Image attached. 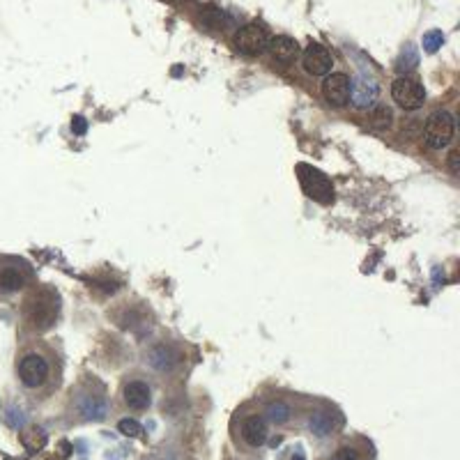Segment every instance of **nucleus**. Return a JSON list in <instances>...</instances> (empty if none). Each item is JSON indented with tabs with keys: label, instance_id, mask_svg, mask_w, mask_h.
I'll return each mask as SVG.
<instances>
[{
	"label": "nucleus",
	"instance_id": "f257e3e1",
	"mask_svg": "<svg viewBox=\"0 0 460 460\" xmlns=\"http://www.w3.org/2000/svg\"><path fill=\"white\" fill-rule=\"evenodd\" d=\"M21 385L30 392H42V389H51L58 385V378H53V355L44 350H30L21 355L17 366Z\"/></svg>",
	"mask_w": 460,
	"mask_h": 460
},
{
	"label": "nucleus",
	"instance_id": "f03ea898",
	"mask_svg": "<svg viewBox=\"0 0 460 460\" xmlns=\"http://www.w3.org/2000/svg\"><path fill=\"white\" fill-rule=\"evenodd\" d=\"M454 134H456V118L449 111H435L426 122L423 138H426V145L430 150H442V147H447L454 140Z\"/></svg>",
	"mask_w": 460,
	"mask_h": 460
},
{
	"label": "nucleus",
	"instance_id": "7ed1b4c3",
	"mask_svg": "<svg viewBox=\"0 0 460 460\" xmlns=\"http://www.w3.org/2000/svg\"><path fill=\"white\" fill-rule=\"evenodd\" d=\"M392 97L405 111H416L426 104V90L419 81L410 79V76H398L392 83Z\"/></svg>",
	"mask_w": 460,
	"mask_h": 460
},
{
	"label": "nucleus",
	"instance_id": "20e7f679",
	"mask_svg": "<svg viewBox=\"0 0 460 460\" xmlns=\"http://www.w3.org/2000/svg\"><path fill=\"white\" fill-rule=\"evenodd\" d=\"M26 318H28V322L37 329L51 327V324L55 322V318H58V302H55L51 295L48 297L35 295L26 302Z\"/></svg>",
	"mask_w": 460,
	"mask_h": 460
},
{
	"label": "nucleus",
	"instance_id": "39448f33",
	"mask_svg": "<svg viewBox=\"0 0 460 460\" xmlns=\"http://www.w3.org/2000/svg\"><path fill=\"white\" fill-rule=\"evenodd\" d=\"M300 180L309 198H313V201L322 205H329L334 201V187H331V182L327 180V175H322L320 171H315V168L300 166Z\"/></svg>",
	"mask_w": 460,
	"mask_h": 460
},
{
	"label": "nucleus",
	"instance_id": "423d86ee",
	"mask_svg": "<svg viewBox=\"0 0 460 460\" xmlns=\"http://www.w3.org/2000/svg\"><path fill=\"white\" fill-rule=\"evenodd\" d=\"M270 44V35L263 26L258 24H249L244 26L242 30L235 35V46L239 53L244 55H260Z\"/></svg>",
	"mask_w": 460,
	"mask_h": 460
},
{
	"label": "nucleus",
	"instance_id": "0eeeda50",
	"mask_svg": "<svg viewBox=\"0 0 460 460\" xmlns=\"http://www.w3.org/2000/svg\"><path fill=\"white\" fill-rule=\"evenodd\" d=\"M302 65L311 76H327L331 72V67H334V58H331V53L322 44L311 42L302 55Z\"/></svg>",
	"mask_w": 460,
	"mask_h": 460
},
{
	"label": "nucleus",
	"instance_id": "6e6552de",
	"mask_svg": "<svg viewBox=\"0 0 460 460\" xmlns=\"http://www.w3.org/2000/svg\"><path fill=\"white\" fill-rule=\"evenodd\" d=\"M378 83H375L373 76L368 74H359L355 79H350V99L357 109H368V106L375 104L378 99Z\"/></svg>",
	"mask_w": 460,
	"mask_h": 460
},
{
	"label": "nucleus",
	"instance_id": "1a4fd4ad",
	"mask_svg": "<svg viewBox=\"0 0 460 460\" xmlns=\"http://www.w3.org/2000/svg\"><path fill=\"white\" fill-rule=\"evenodd\" d=\"M239 435L246 447L251 449H260L267 442V435H270V428H267L265 416L260 414H251L242 421V428H239Z\"/></svg>",
	"mask_w": 460,
	"mask_h": 460
},
{
	"label": "nucleus",
	"instance_id": "9d476101",
	"mask_svg": "<svg viewBox=\"0 0 460 460\" xmlns=\"http://www.w3.org/2000/svg\"><path fill=\"white\" fill-rule=\"evenodd\" d=\"M322 97L331 106H345L350 102V79L345 74H327L322 83Z\"/></svg>",
	"mask_w": 460,
	"mask_h": 460
},
{
	"label": "nucleus",
	"instance_id": "9b49d317",
	"mask_svg": "<svg viewBox=\"0 0 460 460\" xmlns=\"http://www.w3.org/2000/svg\"><path fill=\"white\" fill-rule=\"evenodd\" d=\"M122 398H125V405L129 407V410L143 412V410L150 407L152 392H150V387H147V382L131 380V382H127L125 389H122Z\"/></svg>",
	"mask_w": 460,
	"mask_h": 460
},
{
	"label": "nucleus",
	"instance_id": "f8f14e48",
	"mask_svg": "<svg viewBox=\"0 0 460 460\" xmlns=\"http://www.w3.org/2000/svg\"><path fill=\"white\" fill-rule=\"evenodd\" d=\"M267 48L272 51V58H274V60L286 62V65H288V62H295L297 55H300V44H297V39L286 37V35L270 39Z\"/></svg>",
	"mask_w": 460,
	"mask_h": 460
},
{
	"label": "nucleus",
	"instance_id": "ddd939ff",
	"mask_svg": "<svg viewBox=\"0 0 460 460\" xmlns=\"http://www.w3.org/2000/svg\"><path fill=\"white\" fill-rule=\"evenodd\" d=\"M26 286V274L21 267H0V293L12 295Z\"/></svg>",
	"mask_w": 460,
	"mask_h": 460
},
{
	"label": "nucleus",
	"instance_id": "4468645a",
	"mask_svg": "<svg viewBox=\"0 0 460 460\" xmlns=\"http://www.w3.org/2000/svg\"><path fill=\"white\" fill-rule=\"evenodd\" d=\"M147 362H150L152 368L164 373V371H171V368L178 364V355H175L171 348H166V345H157V348L147 355Z\"/></svg>",
	"mask_w": 460,
	"mask_h": 460
},
{
	"label": "nucleus",
	"instance_id": "2eb2a0df",
	"mask_svg": "<svg viewBox=\"0 0 460 460\" xmlns=\"http://www.w3.org/2000/svg\"><path fill=\"white\" fill-rule=\"evenodd\" d=\"M81 414H86V419H104L106 401L102 396H86L81 401Z\"/></svg>",
	"mask_w": 460,
	"mask_h": 460
},
{
	"label": "nucleus",
	"instance_id": "dca6fc26",
	"mask_svg": "<svg viewBox=\"0 0 460 460\" xmlns=\"http://www.w3.org/2000/svg\"><path fill=\"white\" fill-rule=\"evenodd\" d=\"M331 428H334V421H331V414L329 412H315L311 416V430H313L315 435H329Z\"/></svg>",
	"mask_w": 460,
	"mask_h": 460
},
{
	"label": "nucleus",
	"instance_id": "f3484780",
	"mask_svg": "<svg viewBox=\"0 0 460 460\" xmlns=\"http://www.w3.org/2000/svg\"><path fill=\"white\" fill-rule=\"evenodd\" d=\"M419 65V51L412 46V44H407L405 48H403V53H401V58H398V72H412V69Z\"/></svg>",
	"mask_w": 460,
	"mask_h": 460
},
{
	"label": "nucleus",
	"instance_id": "a211bd4d",
	"mask_svg": "<svg viewBox=\"0 0 460 460\" xmlns=\"http://www.w3.org/2000/svg\"><path fill=\"white\" fill-rule=\"evenodd\" d=\"M392 120H394V113L389 106H378V109L371 113L373 129H389V127H392Z\"/></svg>",
	"mask_w": 460,
	"mask_h": 460
},
{
	"label": "nucleus",
	"instance_id": "6ab92c4d",
	"mask_svg": "<svg viewBox=\"0 0 460 460\" xmlns=\"http://www.w3.org/2000/svg\"><path fill=\"white\" fill-rule=\"evenodd\" d=\"M421 44H423V51H426V53H435L437 48H440V46L444 44V35H442V30H428L426 35H423Z\"/></svg>",
	"mask_w": 460,
	"mask_h": 460
},
{
	"label": "nucleus",
	"instance_id": "aec40b11",
	"mask_svg": "<svg viewBox=\"0 0 460 460\" xmlns=\"http://www.w3.org/2000/svg\"><path fill=\"white\" fill-rule=\"evenodd\" d=\"M267 414H270V421L276 423V426H281V423H286L290 419V407L286 405V403H274V405H270V410H267Z\"/></svg>",
	"mask_w": 460,
	"mask_h": 460
},
{
	"label": "nucleus",
	"instance_id": "412c9836",
	"mask_svg": "<svg viewBox=\"0 0 460 460\" xmlns=\"http://www.w3.org/2000/svg\"><path fill=\"white\" fill-rule=\"evenodd\" d=\"M118 430L125 437H140V433H143V426H140L136 419H122V421L118 423Z\"/></svg>",
	"mask_w": 460,
	"mask_h": 460
},
{
	"label": "nucleus",
	"instance_id": "4be33fe9",
	"mask_svg": "<svg viewBox=\"0 0 460 460\" xmlns=\"http://www.w3.org/2000/svg\"><path fill=\"white\" fill-rule=\"evenodd\" d=\"M331 460H362V456H359V451L355 447H350V444H343V447L336 449V454L331 456Z\"/></svg>",
	"mask_w": 460,
	"mask_h": 460
},
{
	"label": "nucleus",
	"instance_id": "5701e85b",
	"mask_svg": "<svg viewBox=\"0 0 460 460\" xmlns=\"http://www.w3.org/2000/svg\"><path fill=\"white\" fill-rule=\"evenodd\" d=\"M72 131L76 134V136H83V134L88 131V120L83 116H74L72 118Z\"/></svg>",
	"mask_w": 460,
	"mask_h": 460
},
{
	"label": "nucleus",
	"instance_id": "b1692460",
	"mask_svg": "<svg viewBox=\"0 0 460 460\" xmlns=\"http://www.w3.org/2000/svg\"><path fill=\"white\" fill-rule=\"evenodd\" d=\"M458 159H460V152L458 150H454L449 154V171L454 173V175H458Z\"/></svg>",
	"mask_w": 460,
	"mask_h": 460
},
{
	"label": "nucleus",
	"instance_id": "393cba45",
	"mask_svg": "<svg viewBox=\"0 0 460 460\" xmlns=\"http://www.w3.org/2000/svg\"><path fill=\"white\" fill-rule=\"evenodd\" d=\"M60 449H62V451H60V456H62V458H67L69 454H72V444H69V442H62V444H60Z\"/></svg>",
	"mask_w": 460,
	"mask_h": 460
},
{
	"label": "nucleus",
	"instance_id": "a878e982",
	"mask_svg": "<svg viewBox=\"0 0 460 460\" xmlns=\"http://www.w3.org/2000/svg\"><path fill=\"white\" fill-rule=\"evenodd\" d=\"M293 460H304V456H302V454H295V456H293Z\"/></svg>",
	"mask_w": 460,
	"mask_h": 460
},
{
	"label": "nucleus",
	"instance_id": "bb28decb",
	"mask_svg": "<svg viewBox=\"0 0 460 460\" xmlns=\"http://www.w3.org/2000/svg\"><path fill=\"white\" fill-rule=\"evenodd\" d=\"M5 460H10V458H5Z\"/></svg>",
	"mask_w": 460,
	"mask_h": 460
}]
</instances>
